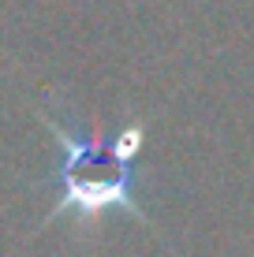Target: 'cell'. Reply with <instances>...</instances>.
Segmentation results:
<instances>
[{"mask_svg": "<svg viewBox=\"0 0 254 257\" xmlns=\"http://www.w3.org/2000/svg\"><path fill=\"white\" fill-rule=\"evenodd\" d=\"M41 119L52 131V138L60 142V164H56L60 198L49 220L75 216L78 224H94L109 212H127L138 224H150L146 209L135 198V161L146 142L142 123H127L124 131L101 138V135H78V131L64 127L56 116Z\"/></svg>", "mask_w": 254, "mask_h": 257, "instance_id": "cell-1", "label": "cell"}]
</instances>
